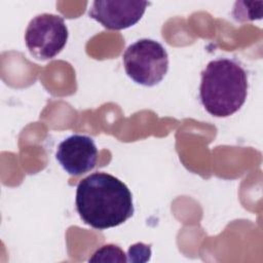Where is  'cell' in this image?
Masks as SVG:
<instances>
[{"instance_id": "cell-2", "label": "cell", "mask_w": 263, "mask_h": 263, "mask_svg": "<svg viewBox=\"0 0 263 263\" xmlns=\"http://www.w3.org/2000/svg\"><path fill=\"white\" fill-rule=\"evenodd\" d=\"M246 70L230 59L211 61L201 72L199 98L204 109L215 117L237 112L248 96Z\"/></svg>"}, {"instance_id": "cell-5", "label": "cell", "mask_w": 263, "mask_h": 263, "mask_svg": "<svg viewBox=\"0 0 263 263\" xmlns=\"http://www.w3.org/2000/svg\"><path fill=\"white\" fill-rule=\"evenodd\" d=\"M149 2L142 0L93 1L88 15L109 30H123L136 25Z\"/></svg>"}, {"instance_id": "cell-6", "label": "cell", "mask_w": 263, "mask_h": 263, "mask_svg": "<svg viewBox=\"0 0 263 263\" xmlns=\"http://www.w3.org/2000/svg\"><path fill=\"white\" fill-rule=\"evenodd\" d=\"M55 158L69 175L79 176L95 168L98 148L90 137L72 135L60 143Z\"/></svg>"}, {"instance_id": "cell-1", "label": "cell", "mask_w": 263, "mask_h": 263, "mask_svg": "<svg viewBox=\"0 0 263 263\" xmlns=\"http://www.w3.org/2000/svg\"><path fill=\"white\" fill-rule=\"evenodd\" d=\"M75 204L82 221L99 230L119 226L135 212L128 187L103 172L93 173L79 182Z\"/></svg>"}, {"instance_id": "cell-3", "label": "cell", "mask_w": 263, "mask_h": 263, "mask_svg": "<svg viewBox=\"0 0 263 263\" xmlns=\"http://www.w3.org/2000/svg\"><path fill=\"white\" fill-rule=\"evenodd\" d=\"M124 70L129 78L144 86H154L168 70V54L158 41L148 38L130 44L122 55Z\"/></svg>"}, {"instance_id": "cell-7", "label": "cell", "mask_w": 263, "mask_h": 263, "mask_svg": "<svg viewBox=\"0 0 263 263\" xmlns=\"http://www.w3.org/2000/svg\"><path fill=\"white\" fill-rule=\"evenodd\" d=\"M90 262L95 261H103V262H125L127 259L125 258L124 252L115 245H105L98 249L91 258H89Z\"/></svg>"}, {"instance_id": "cell-4", "label": "cell", "mask_w": 263, "mask_h": 263, "mask_svg": "<svg viewBox=\"0 0 263 263\" xmlns=\"http://www.w3.org/2000/svg\"><path fill=\"white\" fill-rule=\"evenodd\" d=\"M68 36V28L62 16L41 13L30 21L25 33V42L35 59L46 61L62 51Z\"/></svg>"}]
</instances>
